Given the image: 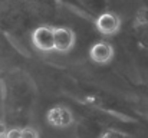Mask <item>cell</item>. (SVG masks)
I'll return each mask as SVG.
<instances>
[{"label": "cell", "mask_w": 148, "mask_h": 138, "mask_svg": "<svg viewBox=\"0 0 148 138\" xmlns=\"http://www.w3.org/2000/svg\"><path fill=\"white\" fill-rule=\"evenodd\" d=\"M20 133H22L20 128H10L9 131H6L4 138H20Z\"/></svg>", "instance_id": "cell-8"}, {"label": "cell", "mask_w": 148, "mask_h": 138, "mask_svg": "<svg viewBox=\"0 0 148 138\" xmlns=\"http://www.w3.org/2000/svg\"><path fill=\"white\" fill-rule=\"evenodd\" d=\"M102 138H124V137L119 135V134H116V133H106Z\"/></svg>", "instance_id": "cell-9"}, {"label": "cell", "mask_w": 148, "mask_h": 138, "mask_svg": "<svg viewBox=\"0 0 148 138\" xmlns=\"http://www.w3.org/2000/svg\"><path fill=\"white\" fill-rule=\"evenodd\" d=\"M114 53L115 52H114L112 45L109 42H105V41L95 42L89 49L91 60H94L95 63H99V65H105V63L111 62L114 58Z\"/></svg>", "instance_id": "cell-5"}, {"label": "cell", "mask_w": 148, "mask_h": 138, "mask_svg": "<svg viewBox=\"0 0 148 138\" xmlns=\"http://www.w3.org/2000/svg\"><path fill=\"white\" fill-rule=\"evenodd\" d=\"M147 25H148V7L147 6H143V7H140V9L135 12L134 26L143 27V26H147Z\"/></svg>", "instance_id": "cell-6"}, {"label": "cell", "mask_w": 148, "mask_h": 138, "mask_svg": "<svg viewBox=\"0 0 148 138\" xmlns=\"http://www.w3.org/2000/svg\"><path fill=\"white\" fill-rule=\"evenodd\" d=\"M20 138H39V134H38V131L35 128L26 127V128H22Z\"/></svg>", "instance_id": "cell-7"}, {"label": "cell", "mask_w": 148, "mask_h": 138, "mask_svg": "<svg viewBox=\"0 0 148 138\" xmlns=\"http://www.w3.org/2000/svg\"><path fill=\"white\" fill-rule=\"evenodd\" d=\"M53 30L55 27L49 25H43L35 29L32 35V43L36 49L42 52H52L55 50V41H53Z\"/></svg>", "instance_id": "cell-2"}, {"label": "cell", "mask_w": 148, "mask_h": 138, "mask_svg": "<svg viewBox=\"0 0 148 138\" xmlns=\"http://www.w3.org/2000/svg\"><path fill=\"white\" fill-rule=\"evenodd\" d=\"M6 127H4V124L3 122H0V138H4V135H6Z\"/></svg>", "instance_id": "cell-10"}, {"label": "cell", "mask_w": 148, "mask_h": 138, "mask_svg": "<svg viewBox=\"0 0 148 138\" xmlns=\"http://www.w3.org/2000/svg\"><path fill=\"white\" fill-rule=\"evenodd\" d=\"M48 122L49 125L55 127V128H66L72 124V112L62 105H56L53 108H50L48 115Z\"/></svg>", "instance_id": "cell-4"}, {"label": "cell", "mask_w": 148, "mask_h": 138, "mask_svg": "<svg viewBox=\"0 0 148 138\" xmlns=\"http://www.w3.org/2000/svg\"><path fill=\"white\" fill-rule=\"evenodd\" d=\"M95 27L103 36H114L121 29V20L114 12H103L97 17Z\"/></svg>", "instance_id": "cell-1"}, {"label": "cell", "mask_w": 148, "mask_h": 138, "mask_svg": "<svg viewBox=\"0 0 148 138\" xmlns=\"http://www.w3.org/2000/svg\"><path fill=\"white\" fill-rule=\"evenodd\" d=\"M53 41H55V50L60 53H66L73 49L76 43V36L72 29L66 26H58L53 30Z\"/></svg>", "instance_id": "cell-3"}]
</instances>
